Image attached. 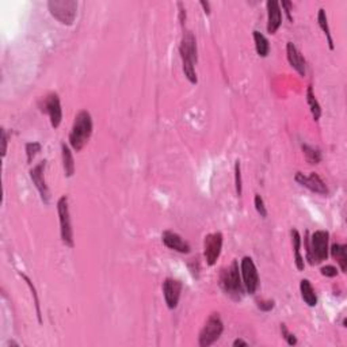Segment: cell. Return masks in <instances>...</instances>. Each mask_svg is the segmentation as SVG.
Returning <instances> with one entry per match:
<instances>
[{
	"label": "cell",
	"mask_w": 347,
	"mask_h": 347,
	"mask_svg": "<svg viewBox=\"0 0 347 347\" xmlns=\"http://www.w3.org/2000/svg\"><path fill=\"white\" fill-rule=\"evenodd\" d=\"M179 52H181L185 76L189 79L190 83L197 84L198 79H197L196 64L198 61V50H197L196 37H194L191 31H186L183 34L181 46H179Z\"/></svg>",
	"instance_id": "obj_1"
},
{
	"label": "cell",
	"mask_w": 347,
	"mask_h": 347,
	"mask_svg": "<svg viewBox=\"0 0 347 347\" xmlns=\"http://www.w3.org/2000/svg\"><path fill=\"white\" fill-rule=\"evenodd\" d=\"M92 134V118L86 110H82L75 117V122L69 133V144L76 152L82 151Z\"/></svg>",
	"instance_id": "obj_2"
},
{
	"label": "cell",
	"mask_w": 347,
	"mask_h": 347,
	"mask_svg": "<svg viewBox=\"0 0 347 347\" xmlns=\"http://www.w3.org/2000/svg\"><path fill=\"white\" fill-rule=\"evenodd\" d=\"M220 286L230 298H234L236 301L242 300L243 283L236 260H234L228 267L223 268V272L220 274Z\"/></svg>",
	"instance_id": "obj_3"
},
{
	"label": "cell",
	"mask_w": 347,
	"mask_h": 347,
	"mask_svg": "<svg viewBox=\"0 0 347 347\" xmlns=\"http://www.w3.org/2000/svg\"><path fill=\"white\" fill-rule=\"evenodd\" d=\"M329 238L327 230H316L306 243V254L311 264H319L329 258Z\"/></svg>",
	"instance_id": "obj_4"
},
{
	"label": "cell",
	"mask_w": 347,
	"mask_h": 347,
	"mask_svg": "<svg viewBox=\"0 0 347 347\" xmlns=\"http://www.w3.org/2000/svg\"><path fill=\"white\" fill-rule=\"evenodd\" d=\"M48 8L53 18L67 26H71L78 15V2L73 0H50Z\"/></svg>",
	"instance_id": "obj_5"
},
{
	"label": "cell",
	"mask_w": 347,
	"mask_h": 347,
	"mask_svg": "<svg viewBox=\"0 0 347 347\" xmlns=\"http://www.w3.org/2000/svg\"><path fill=\"white\" fill-rule=\"evenodd\" d=\"M224 331V324L219 313H211L208 317V320L205 323L200 332L198 338V344L201 347H209L216 343L220 339V336Z\"/></svg>",
	"instance_id": "obj_6"
},
{
	"label": "cell",
	"mask_w": 347,
	"mask_h": 347,
	"mask_svg": "<svg viewBox=\"0 0 347 347\" xmlns=\"http://www.w3.org/2000/svg\"><path fill=\"white\" fill-rule=\"evenodd\" d=\"M57 211H59V220H60V234L61 240L67 247L72 248L75 245L73 242V229H72L71 216H69L68 197L63 196L57 202Z\"/></svg>",
	"instance_id": "obj_7"
},
{
	"label": "cell",
	"mask_w": 347,
	"mask_h": 347,
	"mask_svg": "<svg viewBox=\"0 0 347 347\" xmlns=\"http://www.w3.org/2000/svg\"><path fill=\"white\" fill-rule=\"evenodd\" d=\"M240 270H242L243 285H244L247 293L255 295V292L259 287V276H258L257 266L254 263V260L249 257L243 258Z\"/></svg>",
	"instance_id": "obj_8"
},
{
	"label": "cell",
	"mask_w": 347,
	"mask_h": 347,
	"mask_svg": "<svg viewBox=\"0 0 347 347\" xmlns=\"http://www.w3.org/2000/svg\"><path fill=\"white\" fill-rule=\"evenodd\" d=\"M223 234L221 232H215V234H209L204 239V253L205 259L209 266L217 262L220 258L221 249H223Z\"/></svg>",
	"instance_id": "obj_9"
},
{
	"label": "cell",
	"mask_w": 347,
	"mask_h": 347,
	"mask_svg": "<svg viewBox=\"0 0 347 347\" xmlns=\"http://www.w3.org/2000/svg\"><path fill=\"white\" fill-rule=\"evenodd\" d=\"M45 167L46 160H42V162L38 163L37 166H34L30 170V178L33 183H34L35 189L38 190L40 196H41L42 202L48 205L50 201V191L45 181Z\"/></svg>",
	"instance_id": "obj_10"
},
{
	"label": "cell",
	"mask_w": 347,
	"mask_h": 347,
	"mask_svg": "<svg viewBox=\"0 0 347 347\" xmlns=\"http://www.w3.org/2000/svg\"><path fill=\"white\" fill-rule=\"evenodd\" d=\"M42 111L49 115L52 128L56 129L60 126L61 120H63V110H61L60 98L56 92L46 95L44 103H42Z\"/></svg>",
	"instance_id": "obj_11"
},
{
	"label": "cell",
	"mask_w": 347,
	"mask_h": 347,
	"mask_svg": "<svg viewBox=\"0 0 347 347\" xmlns=\"http://www.w3.org/2000/svg\"><path fill=\"white\" fill-rule=\"evenodd\" d=\"M295 179L302 187H306L311 191L321 194V196H327L329 194V187H327V185H325L323 179L316 172H311L310 175H304L302 172H297Z\"/></svg>",
	"instance_id": "obj_12"
},
{
	"label": "cell",
	"mask_w": 347,
	"mask_h": 347,
	"mask_svg": "<svg viewBox=\"0 0 347 347\" xmlns=\"http://www.w3.org/2000/svg\"><path fill=\"white\" fill-rule=\"evenodd\" d=\"M182 293V282L179 279L167 278L163 282V295H164V300H166L167 306L170 310H175L179 302Z\"/></svg>",
	"instance_id": "obj_13"
},
{
	"label": "cell",
	"mask_w": 347,
	"mask_h": 347,
	"mask_svg": "<svg viewBox=\"0 0 347 347\" xmlns=\"http://www.w3.org/2000/svg\"><path fill=\"white\" fill-rule=\"evenodd\" d=\"M163 243L166 247L170 249H174L177 253L181 254H189L190 253V244L186 240H183L181 235L175 234L172 230H164L162 235Z\"/></svg>",
	"instance_id": "obj_14"
},
{
	"label": "cell",
	"mask_w": 347,
	"mask_h": 347,
	"mask_svg": "<svg viewBox=\"0 0 347 347\" xmlns=\"http://www.w3.org/2000/svg\"><path fill=\"white\" fill-rule=\"evenodd\" d=\"M266 6H267V33L276 34L282 23L281 7L277 0H268Z\"/></svg>",
	"instance_id": "obj_15"
},
{
	"label": "cell",
	"mask_w": 347,
	"mask_h": 347,
	"mask_svg": "<svg viewBox=\"0 0 347 347\" xmlns=\"http://www.w3.org/2000/svg\"><path fill=\"white\" fill-rule=\"evenodd\" d=\"M286 54L289 64L292 68H295L296 71L300 73V76H305L306 73V61L301 52L297 49V46L293 42H287L286 45Z\"/></svg>",
	"instance_id": "obj_16"
},
{
	"label": "cell",
	"mask_w": 347,
	"mask_h": 347,
	"mask_svg": "<svg viewBox=\"0 0 347 347\" xmlns=\"http://www.w3.org/2000/svg\"><path fill=\"white\" fill-rule=\"evenodd\" d=\"M300 292H301V297L306 305L316 306L317 296L308 279H302L301 282H300Z\"/></svg>",
	"instance_id": "obj_17"
},
{
	"label": "cell",
	"mask_w": 347,
	"mask_h": 347,
	"mask_svg": "<svg viewBox=\"0 0 347 347\" xmlns=\"http://www.w3.org/2000/svg\"><path fill=\"white\" fill-rule=\"evenodd\" d=\"M332 258L338 262L342 273H346L347 270V248L344 244H334L331 247Z\"/></svg>",
	"instance_id": "obj_18"
},
{
	"label": "cell",
	"mask_w": 347,
	"mask_h": 347,
	"mask_svg": "<svg viewBox=\"0 0 347 347\" xmlns=\"http://www.w3.org/2000/svg\"><path fill=\"white\" fill-rule=\"evenodd\" d=\"M61 151H63V166H64L65 177L71 178L75 174V162H73V155H72L71 149L68 145L63 144L61 145Z\"/></svg>",
	"instance_id": "obj_19"
},
{
	"label": "cell",
	"mask_w": 347,
	"mask_h": 347,
	"mask_svg": "<svg viewBox=\"0 0 347 347\" xmlns=\"http://www.w3.org/2000/svg\"><path fill=\"white\" fill-rule=\"evenodd\" d=\"M254 41H255V48H257V53L260 57H267L270 53V44L268 40L264 37L260 31H254Z\"/></svg>",
	"instance_id": "obj_20"
},
{
	"label": "cell",
	"mask_w": 347,
	"mask_h": 347,
	"mask_svg": "<svg viewBox=\"0 0 347 347\" xmlns=\"http://www.w3.org/2000/svg\"><path fill=\"white\" fill-rule=\"evenodd\" d=\"M292 240H293V247H295V257H296V267L297 270H304V259L300 253V247H301V236L298 234L297 229H292Z\"/></svg>",
	"instance_id": "obj_21"
},
{
	"label": "cell",
	"mask_w": 347,
	"mask_h": 347,
	"mask_svg": "<svg viewBox=\"0 0 347 347\" xmlns=\"http://www.w3.org/2000/svg\"><path fill=\"white\" fill-rule=\"evenodd\" d=\"M317 22H319V26H320L321 30L324 31L325 37H327V42H329L330 49L334 50V41H332L331 30H330V26H329V19H327V14H325L324 8H320V10H319Z\"/></svg>",
	"instance_id": "obj_22"
},
{
	"label": "cell",
	"mask_w": 347,
	"mask_h": 347,
	"mask_svg": "<svg viewBox=\"0 0 347 347\" xmlns=\"http://www.w3.org/2000/svg\"><path fill=\"white\" fill-rule=\"evenodd\" d=\"M306 102L310 105L313 120H315V121H319V118L321 117V107L320 105H319V102H317L316 97L313 94V90L311 86L308 87V90H306Z\"/></svg>",
	"instance_id": "obj_23"
},
{
	"label": "cell",
	"mask_w": 347,
	"mask_h": 347,
	"mask_svg": "<svg viewBox=\"0 0 347 347\" xmlns=\"http://www.w3.org/2000/svg\"><path fill=\"white\" fill-rule=\"evenodd\" d=\"M302 152L305 156V160L310 164H319L321 162V152L315 147H311L308 144H302Z\"/></svg>",
	"instance_id": "obj_24"
},
{
	"label": "cell",
	"mask_w": 347,
	"mask_h": 347,
	"mask_svg": "<svg viewBox=\"0 0 347 347\" xmlns=\"http://www.w3.org/2000/svg\"><path fill=\"white\" fill-rule=\"evenodd\" d=\"M42 145L37 141H33V143L26 144V155H27V163L33 162V159L37 156L38 152H41Z\"/></svg>",
	"instance_id": "obj_25"
},
{
	"label": "cell",
	"mask_w": 347,
	"mask_h": 347,
	"mask_svg": "<svg viewBox=\"0 0 347 347\" xmlns=\"http://www.w3.org/2000/svg\"><path fill=\"white\" fill-rule=\"evenodd\" d=\"M242 171H240V162H236L235 164V185H236V192H238V196H242L243 191V185H242Z\"/></svg>",
	"instance_id": "obj_26"
},
{
	"label": "cell",
	"mask_w": 347,
	"mask_h": 347,
	"mask_svg": "<svg viewBox=\"0 0 347 347\" xmlns=\"http://www.w3.org/2000/svg\"><path fill=\"white\" fill-rule=\"evenodd\" d=\"M22 276V278L26 281V283L29 285V287H30L31 293H33V296H34V301H35V308H37V316H38V321L40 323H42V319H41V310H40V301H38V297H37V292H35V287L33 286V283H31V281L29 278H27L25 274H21Z\"/></svg>",
	"instance_id": "obj_27"
},
{
	"label": "cell",
	"mask_w": 347,
	"mask_h": 347,
	"mask_svg": "<svg viewBox=\"0 0 347 347\" xmlns=\"http://www.w3.org/2000/svg\"><path fill=\"white\" fill-rule=\"evenodd\" d=\"M254 204H255V209H257V211L259 213L262 217H267V210H266V206H264V201L263 198L259 196V194H257L255 196V200H254Z\"/></svg>",
	"instance_id": "obj_28"
},
{
	"label": "cell",
	"mask_w": 347,
	"mask_h": 347,
	"mask_svg": "<svg viewBox=\"0 0 347 347\" xmlns=\"http://www.w3.org/2000/svg\"><path fill=\"white\" fill-rule=\"evenodd\" d=\"M281 332H282L283 339L286 340L287 344H291V346H296V344H297V338H296L292 332H289L286 325L281 324Z\"/></svg>",
	"instance_id": "obj_29"
},
{
	"label": "cell",
	"mask_w": 347,
	"mask_h": 347,
	"mask_svg": "<svg viewBox=\"0 0 347 347\" xmlns=\"http://www.w3.org/2000/svg\"><path fill=\"white\" fill-rule=\"evenodd\" d=\"M321 274L324 277H330V278H334V277L338 276V270H336L335 266H331V264H329V266H324V267H321Z\"/></svg>",
	"instance_id": "obj_30"
},
{
	"label": "cell",
	"mask_w": 347,
	"mask_h": 347,
	"mask_svg": "<svg viewBox=\"0 0 347 347\" xmlns=\"http://www.w3.org/2000/svg\"><path fill=\"white\" fill-rule=\"evenodd\" d=\"M274 301L273 300H264V301H259L258 302V308L260 311H263V312H270V311L274 308Z\"/></svg>",
	"instance_id": "obj_31"
},
{
	"label": "cell",
	"mask_w": 347,
	"mask_h": 347,
	"mask_svg": "<svg viewBox=\"0 0 347 347\" xmlns=\"http://www.w3.org/2000/svg\"><path fill=\"white\" fill-rule=\"evenodd\" d=\"M2 158H4L6 156V153H7V141H8V137H7V132H6V129L2 128Z\"/></svg>",
	"instance_id": "obj_32"
},
{
	"label": "cell",
	"mask_w": 347,
	"mask_h": 347,
	"mask_svg": "<svg viewBox=\"0 0 347 347\" xmlns=\"http://www.w3.org/2000/svg\"><path fill=\"white\" fill-rule=\"evenodd\" d=\"M282 7L285 8V12H286L287 19H289V22H293V16H292V3L291 2H286V0H283L282 2Z\"/></svg>",
	"instance_id": "obj_33"
},
{
	"label": "cell",
	"mask_w": 347,
	"mask_h": 347,
	"mask_svg": "<svg viewBox=\"0 0 347 347\" xmlns=\"http://www.w3.org/2000/svg\"><path fill=\"white\" fill-rule=\"evenodd\" d=\"M201 6H202V8L205 10V14H206V15H209V14H210V3H209V2H204V0H202V2H201Z\"/></svg>",
	"instance_id": "obj_34"
},
{
	"label": "cell",
	"mask_w": 347,
	"mask_h": 347,
	"mask_svg": "<svg viewBox=\"0 0 347 347\" xmlns=\"http://www.w3.org/2000/svg\"><path fill=\"white\" fill-rule=\"evenodd\" d=\"M238 346L247 347V346H248V343H247V342H244V340H243V339H236L234 342V347H238Z\"/></svg>",
	"instance_id": "obj_35"
}]
</instances>
